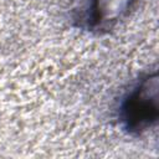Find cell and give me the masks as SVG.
Returning <instances> with one entry per match:
<instances>
[{
  "label": "cell",
  "mask_w": 159,
  "mask_h": 159,
  "mask_svg": "<svg viewBox=\"0 0 159 159\" xmlns=\"http://www.w3.org/2000/svg\"><path fill=\"white\" fill-rule=\"evenodd\" d=\"M158 72L148 73L124 98L120 107V120L129 133L140 134L153 127L159 117Z\"/></svg>",
  "instance_id": "obj_1"
},
{
  "label": "cell",
  "mask_w": 159,
  "mask_h": 159,
  "mask_svg": "<svg viewBox=\"0 0 159 159\" xmlns=\"http://www.w3.org/2000/svg\"><path fill=\"white\" fill-rule=\"evenodd\" d=\"M134 0H93L89 11V25L97 30H108L130 10Z\"/></svg>",
  "instance_id": "obj_2"
}]
</instances>
